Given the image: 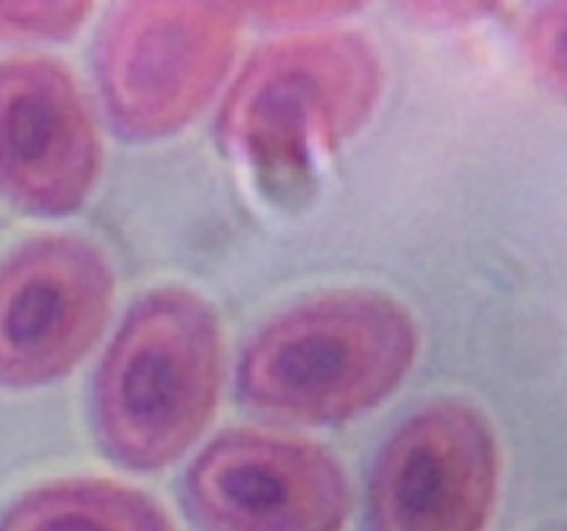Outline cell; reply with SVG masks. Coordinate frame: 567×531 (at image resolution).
<instances>
[{
  "label": "cell",
  "mask_w": 567,
  "mask_h": 531,
  "mask_svg": "<svg viewBox=\"0 0 567 531\" xmlns=\"http://www.w3.org/2000/svg\"><path fill=\"white\" fill-rule=\"evenodd\" d=\"M97 122L64 64L0 61V194L25 214H75L100 177Z\"/></svg>",
  "instance_id": "8"
},
{
  "label": "cell",
  "mask_w": 567,
  "mask_h": 531,
  "mask_svg": "<svg viewBox=\"0 0 567 531\" xmlns=\"http://www.w3.org/2000/svg\"><path fill=\"white\" fill-rule=\"evenodd\" d=\"M0 531H172L164 509L116 481L70 479L17 498Z\"/></svg>",
  "instance_id": "9"
},
{
  "label": "cell",
  "mask_w": 567,
  "mask_h": 531,
  "mask_svg": "<svg viewBox=\"0 0 567 531\" xmlns=\"http://www.w3.org/2000/svg\"><path fill=\"white\" fill-rule=\"evenodd\" d=\"M565 3L543 6L532 17V25L526 31V48H529L532 64L554 92L565 88Z\"/></svg>",
  "instance_id": "11"
},
{
  "label": "cell",
  "mask_w": 567,
  "mask_h": 531,
  "mask_svg": "<svg viewBox=\"0 0 567 531\" xmlns=\"http://www.w3.org/2000/svg\"><path fill=\"white\" fill-rule=\"evenodd\" d=\"M114 271L94 243L39 236L0 263V387H39L94 348L114 308Z\"/></svg>",
  "instance_id": "7"
},
{
  "label": "cell",
  "mask_w": 567,
  "mask_h": 531,
  "mask_svg": "<svg viewBox=\"0 0 567 531\" xmlns=\"http://www.w3.org/2000/svg\"><path fill=\"white\" fill-rule=\"evenodd\" d=\"M419 354L404 304L336 291L271 319L244 348L238 391L255 413L288 424H343L396 391Z\"/></svg>",
  "instance_id": "1"
},
{
  "label": "cell",
  "mask_w": 567,
  "mask_h": 531,
  "mask_svg": "<svg viewBox=\"0 0 567 531\" xmlns=\"http://www.w3.org/2000/svg\"><path fill=\"white\" fill-rule=\"evenodd\" d=\"M183 501L199 531H341L352 490L327 448L230 429L194 459Z\"/></svg>",
  "instance_id": "6"
},
{
  "label": "cell",
  "mask_w": 567,
  "mask_h": 531,
  "mask_svg": "<svg viewBox=\"0 0 567 531\" xmlns=\"http://www.w3.org/2000/svg\"><path fill=\"white\" fill-rule=\"evenodd\" d=\"M92 14L89 3H0V42H64Z\"/></svg>",
  "instance_id": "10"
},
{
  "label": "cell",
  "mask_w": 567,
  "mask_h": 531,
  "mask_svg": "<svg viewBox=\"0 0 567 531\" xmlns=\"http://www.w3.org/2000/svg\"><path fill=\"white\" fill-rule=\"evenodd\" d=\"M225 348L216 313L183 288L131 308L94 376L100 446L131 470H158L199 440L219 404Z\"/></svg>",
  "instance_id": "2"
},
{
  "label": "cell",
  "mask_w": 567,
  "mask_h": 531,
  "mask_svg": "<svg viewBox=\"0 0 567 531\" xmlns=\"http://www.w3.org/2000/svg\"><path fill=\"white\" fill-rule=\"evenodd\" d=\"M502 457L491 424L463 402H432L393 429L369 481V531H485Z\"/></svg>",
  "instance_id": "5"
},
{
  "label": "cell",
  "mask_w": 567,
  "mask_h": 531,
  "mask_svg": "<svg viewBox=\"0 0 567 531\" xmlns=\"http://www.w3.org/2000/svg\"><path fill=\"white\" fill-rule=\"evenodd\" d=\"M244 14L264 17L269 22H332L338 17L352 14L354 6L341 3H271V6H241Z\"/></svg>",
  "instance_id": "12"
},
{
  "label": "cell",
  "mask_w": 567,
  "mask_h": 531,
  "mask_svg": "<svg viewBox=\"0 0 567 531\" xmlns=\"http://www.w3.org/2000/svg\"><path fill=\"white\" fill-rule=\"evenodd\" d=\"M244 9L227 3H122L94 48V75L111 125L153 142L186 127L230 72Z\"/></svg>",
  "instance_id": "4"
},
{
  "label": "cell",
  "mask_w": 567,
  "mask_h": 531,
  "mask_svg": "<svg viewBox=\"0 0 567 531\" xmlns=\"http://www.w3.org/2000/svg\"><path fill=\"white\" fill-rule=\"evenodd\" d=\"M382 61L358 31H310L249 55L219 108L221 144L271 180L302 177L377 108Z\"/></svg>",
  "instance_id": "3"
}]
</instances>
